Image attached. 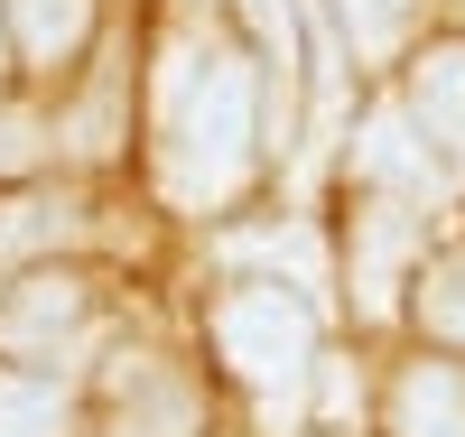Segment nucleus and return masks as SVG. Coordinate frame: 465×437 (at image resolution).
I'll list each match as a JSON object with an SVG mask.
<instances>
[{
  "label": "nucleus",
  "instance_id": "nucleus-14",
  "mask_svg": "<svg viewBox=\"0 0 465 437\" xmlns=\"http://www.w3.org/2000/svg\"><path fill=\"white\" fill-rule=\"evenodd\" d=\"M410 316L438 353H465V261H429L410 280Z\"/></svg>",
  "mask_w": 465,
  "mask_h": 437
},
{
  "label": "nucleus",
  "instance_id": "nucleus-12",
  "mask_svg": "<svg viewBox=\"0 0 465 437\" xmlns=\"http://www.w3.org/2000/svg\"><path fill=\"white\" fill-rule=\"evenodd\" d=\"M56 103H37V94H0V186H28V177H47L56 168Z\"/></svg>",
  "mask_w": 465,
  "mask_h": 437
},
{
  "label": "nucleus",
  "instance_id": "nucleus-8",
  "mask_svg": "<svg viewBox=\"0 0 465 437\" xmlns=\"http://www.w3.org/2000/svg\"><path fill=\"white\" fill-rule=\"evenodd\" d=\"M84 243V195L56 186V177H28V186H0V270H47Z\"/></svg>",
  "mask_w": 465,
  "mask_h": 437
},
{
  "label": "nucleus",
  "instance_id": "nucleus-2",
  "mask_svg": "<svg viewBox=\"0 0 465 437\" xmlns=\"http://www.w3.org/2000/svg\"><path fill=\"white\" fill-rule=\"evenodd\" d=\"M205 344L261 401L270 428L298 419V391H307V372H317V353H326L317 344V298L298 280H270V270H242V280H223L205 298Z\"/></svg>",
  "mask_w": 465,
  "mask_h": 437
},
{
  "label": "nucleus",
  "instance_id": "nucleus-13",
  "mask_svg": "<svg viewBox=\"0 0 465 437\" xmlns=\"http://www.w3.org/2000/svg\"><path fill=\"white\" fill-rule=\"evenodd\" d=\"M0 437H65V382L0 363Z\"/></svg>",
  "mask_w": 465,
  "mask_h": 437
},
{
  "label": "nucleus",
  "instance_id": "nucleus-11",
  "mask_svg": "<svg viewBox=\"0 0 465 437\" xmlns=\"http://www.w3.org/2000/svg\"><path fill=\"white\" fill-rule=\"evenodd\" d=\"M391 437H465V363L456 353H419L391 382Z\"/></svg>",
  "mask_w": 465,
  "mask_h": 437
},
{
  "label": "nucleus",
  "instance_id": "nucleus-7",
  "mask_svg": "<svg viewBox=\"0 0 465 437\" xmlns=\"http://www.w3.org/2000/svg\"><path fill=\"white\" fill-rule=\"evenodd\" d=\"M0 19H10V56H19V84H74V74L94 65L103 47V0H0Z\"/></svg>",
  "mask_w": 465,
  "mask_h": 437
},
{
  "label": "nucleus",
  "instance_id": "nucleus-16",
  "mask_svg": "<svg viewBox=\"0 0 465 437\" xmlns=\"http://www.w3.org/2000/svg\"><path fill=\"white\" fill-rule=\"evenodd\" d=\"M307 391H317V428H354V419H363V372H354V353H317Z\"/></svg>",
  "mask_w": 465,
  "mask_h": 437
},
{
  "label": "nucleus",
  "instance_id": "nucleus-10",
  "mask_svg": "<svg viewBox=\"0 0 465 437\" xmlns=\"http://www.w3.org/2000/svg\"><path fill=\"white\" fill-rule=\"evenodd\" d=\"M131 372H112V437H196L205 410L177 372H159L149 353H122Z\"/></svg>",
  "mask_w": 465,
  "mask_h": 437
},
{
  "label": "nucleus",
  "instance_id": "nucleus-17",
  "mask_svg": "<svg viewBox=\"0 0 465 437\" xmlns=\"http://www.w3.org/2000/svg\"><path fill=\"white\" fill-rule=\"evenodd\" d=\"M0 94H19V56H10V19H0Z\"/></svg>",
  "mask_w": 465,
  "mask_h": 437
},
{
  "label": "nucleus",
  "instance_id": "nucleus-6",
  "mask_svg": "<svg viewBox=\"0 0 465 437\" xmlns=\"http://www.w3.org/2000/svg\"><path fill=\"white\" fill-rule=\"evenodd\" d=\"M131 112H140V65H131L122 37H103L94 65L56 94V149L65 158H112L131 140Z\"/></svg>",
  "mask_w": 465,
  "mask_h": 437
},
{
  "label": "nucleus",
  "instance_id": "nucleus-5",
  "mask_svg": "<svg viewBox=\"0 0 465 437\" xmlns=\"http://www.w3.org/2000/svg\"><path fill=\"white\" fill-rule=\"evenodd\" d=\"M344 177H354V186H372V195H410V205H438V195H447V158L419 140V122L401 112V94H381L363 122H354V140H344Z\"/></svg>",
  "mask_w": 465,
  "mask_h": 437
},
{
  "label": "nucleus",
  "instance_id": "nucleus-9",
  "mask_svg": "<svg viewBox=\"0 0 465 437\" xmlns=\"http://www.w3.org/2000/svg\"><path fill=\"white\" fill-rule=\"evenodd\" d=\"M401 112L419 122L447 168H465V37H429V47H410L401 65Z\"/></svg>",
  "mask_w": 465,
  "mask_h": 437
},
{
  "label": "nucleus",
  "instance_id": "nucleus-3",
  "mask_svg": "<svg viewBox=\"0 0 465 437\" xmlns=\"http://www.w3.org/2000/svg\"><path fill=\"white\" fill-rule=\"evenodd\" d=\"M103 344V307H94V280L74 261H47V270H19L0 289V363L19 372H65Z\"/></svg>",
  "mask_w": 465,
  "mask_h": 437
},
{
  "label": "nucleus",
  "instance_id": "nucleus-15",
  "mask_svg": "<svg viewBox=\"0 0 465 437\" xmlns=\"http://www.w3.org/2000/svg\"><path fill=\"white\" fill-rule=\"evenodd\" d=\"M326 19H335V37H344L354 56H372V65H381V56L410 37L419 0H326Z\"/></svg>",
  "mask_w": 465,
  "mask_h": 437
},
{
  "label": "nucleus",
  "instance_id": "nucleus-18",
  "mask_svg": "<svg viewBox=\"0 0 465 437\" xmlns=\"http://www.w3.org/2000/svg\"><path fill=\"white\" fill-rule=\"evenodd\" d=\"M456 10H465V0H456Z\"/></svg>",
  "mask_w": 465,
  "mask_h": 437
},
{
  "label": "nucleus",
  "instance_id": "nucleus-1",
  "mask_svg": "<svg viewBox=\"0 0 465 437\" xmlns=\"http://www.w3.org/2000/svg\"><path fill=\"white\" fill-rule=\"evenodd\" d=\"M140 103L159 131V186L186 214L242 205V186L270 158V74L252 56V37L232 28V10H186L140 65Z\"/></svg>",
  "mask_w": 465,
  "mask_h": 437
},
{
  "label": "nucleus",
  "instance_id": "nucleus-4",
  "mask_svg": "<svg viewBox=\"0 0 465 437\" xmlns=\"http://www.w3.org/2000/svg\"><path fill=\"white\" fill-rule=\"evenodd\" d=\"M344 214H354V223H344V289H354V316H363V326H391L401 289L429 270V205L354 186Z\"/></svg>",
  "mask_w": 465,
  "mask_h": 437
}]
</instances>
